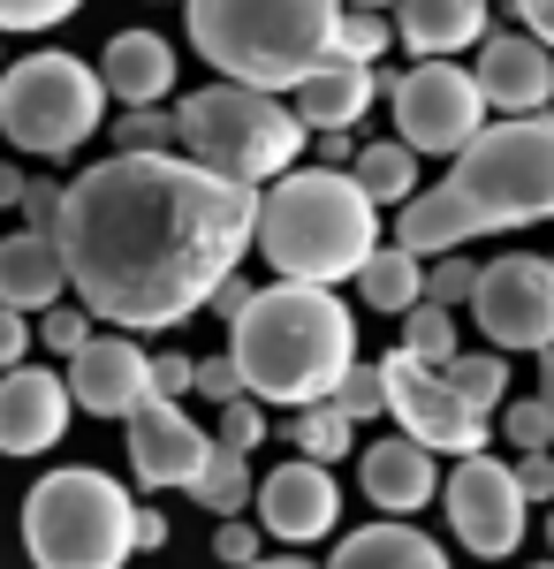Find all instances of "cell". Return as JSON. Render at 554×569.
<instances>
[{
  "label": "cell",
  "instance_id": "38",
  "mask_svg": "<svg viewBox=\"0 0 554 569\" xmlns=\"http://www.w3.org/2000/svg\"><path fill=\"white\" fill-rule=\"evenodd\" d=\"M16 213H23V228L53 236V220H61V182H53V176H23V198H16Z\"/></svg>",
  "mask_w": 554,
  "mask_h": 569
},
{
  "label": "cell",
  "instance_id": "27",
  "mask_svg": "<svg viewBox=\"0 0 554 569\" xmlns=\"http://www.w3.org/2000/svg\"><path fill=\"white\" fill-rule=\"evenodd\" d=\"M289 440H297L304 463H327V471H335L342 456H357V426L342 418L335 402H304L297 418H289Z\"/></svg>",
  "mask_w": 554,
  "mask_h": 569
},
{
  "label": "cell",
  "instance_id": "40",
  "mask_svg": "<svg viewBox=\"0 0 554 569\" xmlns=\"http://www.w3.org/2000/svg\"><path fill=\"white\" fill-rule=\"evenodd\" d=\"M214 555L228 569H251L258 562V531L244 525V517H220V531H214Z\"/></svg>",
  "mask_w": 554,
  "mask_h": 569
},
{
  "label": "cell",
  "instance_id": "1",
  "mask_svg": "<svg viewBox=\"0 0 554 569\" xmlns=\"http://www.w3.org/2000/svg\"><path fill=\"white\" fill-rule=\"evenodd\" d=\"M258 236V190L190 168L182 152H107L61 182L53 243L69 289L99 327L168 335L244 273Z\"/></svg>",
  "mask_w": 554,
  "mask_h": 569
},
{
  "label": "cell",
  "instance_id": "28",
  "mask_svg": "<svg viewBox=\"0 0 554 569\" xmlns=\"http://www.w3.org/2000/svg\"><path fill=\"white\" fill-rule=\"evenodd\" d=\"M441 372H448V388L464 395L471 410H486V418L510 402V357H502V350H471V357L456 350L448 365H441Z\"/></svg>",
  "mask_w": 554,
  "mask_h": 569
},
{
  "label": "cell",
  "instance_id": "32",
  "mask_svg": "<svg viewBox=\"0 0 554 569\" xmlns=\"http://www.w3.org/2000/svg\"><path fill=\"white\" fill-rule=\"evenodd\" d=\"M327 402H335L349 426H373V418L387 410V380H380V365H349V372L335 380V395H327Z\"/></svg>",
  "mask_w": 554,
  "mask_h": 569
},
{
  "label": "cell",
  "instance_id": "19",
  "mask_svg": "<svg viewBox=\"0 0 554 569\" xmlns=\"http://www.w3.org/2000/svg\"><path fill=\"white\" fill-rule=\"evenodd\" d=\"M387 91V69H365V61H319L297 91H289V107H297L304 137L319 130H357L373 107H380Z\"/></svg>",
  "mask_w": 554,
  "mask_h": 569
},
{
  "label": "cell",
  "instance_id": "2",
  "mask_svg": "<svg viewBox=\"0 0 554 569\" xmlns=\"http://www.w3.org/2000/svg\"><path fill=\"white\" fill-rule=\"evenodd\" d=\"M554 220V114H502L448 160V176L395 206V243L410 259L464 251L471 236H510Z\"/></svg>",
  "mask_w": 554,
  "mask_h": 569
},
{
  "label": "cell",
  "instance_id": "11",
  "mask_svg": "<svg viewBox=\"0 0 554 569\" xmlns=\"http://www.w3.org/2000/svg\"><path fill=\"white\" fill-rule=\"evenodd\" d=\"M441 509H448L456 547L478 555V562H510L516 547H524V531H532V501H524L516 471L494 456V448L456 456V471L441 479Z\"/></svg>",
  "mask_w": 554,
  "mask_h": 569
},
{
  "label": "cell",
  "instance_id": "24",
  "mask_svg": "<svg viewBox=\"0 0 554 569\" xmlns=\"http://www.w3.org/2000/svg\"><path fill=\"white\" fill-rule=\"evenodd\" d=\"M349 176H357V190H365L373 206H410V198L426 190V182H418V152H410L403 137H373V144H357Z\"/></svg>",
  "mask_w": 554,
  "mask_h": 569
},
{
  "label": "cell",
  "instance_id": "35",
  "mask_svg": "<svg viewBox=\"0 0 554 569\" xmlns=\"http://www.w3.org/2000/svg\"><path fill=\"white\" fill-rule=\"evenodd\" d=\"M471 281H478V259H464V251H441V259H426V305H441V311L471 305Z\"/></svg>",
  "mask_w": 554,
  "mask_h": 569
},
{
  "label": "cell",
  "instance_id": "48",
  "mask_svg": "<svg viewBox=\"0 0 554 569\" xmlns=\"http://www.w3.org/2000/svg\"><path fill=\"white\" fill-rule=\"evenodd\" d=\"M16 198H23V168H16V160H0V206L16 213Z\"/></svg>",
  "mask_w": 554,
  "mask_h": 569
},
{
  "label": "cell",
  "instance_id": "49",
  "mask_svg": "<svg viewBox=\"0 0 554 569\" xmlns=\"http://www.w3.org/2000/svg\"><path fill=\"white\" fill-rule=\"evenodd\" d=\"M251 569H327V562H311V555H258Z\"/></svg>",
  "mask_w": 554,
  "mask_h": 569
},
{
  "label": "cell",
  "instance_id": "18",
  "mask_svg": "<svg viewBox=\"0 0 554 569\" xmlns=\"http://www.w3.org/2000/svg\"><path fill=\"white\" fill-rule=\"evenodd\" d=\"M357 493L380 517H418L441 493V456H426L418 440H403V433H380L373 448H357Z\"/></svg>",
  "mask_w": 554,
  "mask_h": 569
},
{
  "label": "cell",
  "instance_id": "46",
  "mask_svg": "<svg viewBox=\"0 0 554 569\" xmlns=\"http://www.w3.org/2000/svg\"><path fill=\"white\" fill-rule=\"evenodd\" d=\"M244 305H251V281H244V273H228V281L214 289V305H206V311H220V319H236Z\"/></svg>",
  "mask_w": 554,
  "mask_h": 569
},
{
  "label": "cell",
  "instance_id": "56",
  "mask_svg": "<svg viewBox=\"0 0 554 569\" xmlns=\"http://www.w3.org/2000/svg\"><path fill=\"white\" fill-rule=\"evenodd\" d=\"M175 8H182V0H175Z\"/></svg>",
  "mask_w": 554,
  "mask_h": 569
},
{
  "label": "cell",
  "instance_id": "16",
  "mask_svg": "<svg viewBox=\"0 0 554 569\" xmlns=\"http://www.w3.org/2000/svg\"><path fill=\"white\" fill-rule=\"evenodd\" d=\"M471 84H478V99H486V114H547L554 53L532 39V31H486V39H478Z\"/></svg>",
  "mask_w": 554,
  "mask_h": 569
},
{
  "label": "cell",
  "instance_id": "54",
  "mask_svg": "<svg viewBox=\"0 0 554 569\" xmlns=\"http://www.w3.org/2000/svg\"><path fill=\"white\" fill-rule=\"evenodd\" d=\"M0 69H8V46H0Z\"/></svg>",
  "mask_w": 554,
  "mask_h": 569
},
{
  "label": "cell",
  "instance_id": "8",
  "mask_svg": "<svg viewBox=\"0 0 554 569\" xmlns=\"http://www.w3.org/2000/svg\"><path fill=\"white\" fill-rule=\"evenodd\" d=\"M107 107L115 99L99 84V69L61 46H39L16 69H0V137L23 160H77V144L107 130Z\"/></svg>",
  "mask_w": 554,
  "mask_h": 569
},
{
  "label": "cell",
  "instance_id": "6",
  "mask_svg": "<svg viewBox=\"0 0 554 569\" xmlns=\"http://www.w3.org/2000/svg\"><path fill=\"white\" fill-rule=\"evenodd\" d=\"M304 122L281 91H251V84H198L175 99V152L190 168H206L220 182L266 190L289 168H304Z\"/></svg>",
  "mask_w": 554,
  "mask_h": 569
},
{
  "label": "cell",
  "instance_id": "26",
  "mask_svg": "<svg viewBox=\"0 0 554 569\" xmlns=\"http://www.w3.org/2000/svg\"><path fill=\"white\" fill-rule=\"evenodd\" d=\"M251 493H258L251 456H236V448H220V440H214L206 471L190 479V501H198V509H214V517H244V509H251Z\"/></svg>",
  "mask_w": 554,
  "mask_h": 569
},
{
  "label": "cell",
  "instance_id": "55",
  "mask_svg": "<svg viewBox=\"0 0 554 569\" xmlns=\"http://www.w3.org/2000/svg\"><path fill=\"white\" fill-rule=\"evenodd\" d=\"M547 114H554V91H547Z\"/></svg>",
  "mask_w": 554,
  "mask_h": 569
},
{
  "label": "cell",
  "instance_id": "14",
  "mask_svg": "<svg viewBox=\"0 0 554 569\" xmlns=\"http://www.w3.org/2000/svg\"><path fill=\"white\" fill-rule=\"evenodd\" d=\"M69 402L85 410V418H129V410H145L152 402V357L137 335L122 327H99L85 350L69 357Z\"/></svg>",
  "mask_w": 554,
  "mask_h": 569
},
{
  "label": "cell",
  "instance_id": "43",
  "mask_svg": "<svg viewBox=\"0 0 554 569\" xmlns=\"http://www.w3.org/2000/svg\"><path fill=\"white\" fill-rule=\"evenodd\" d=\"M31 342H39V335H31V319L0 305V372H8V365H23V350H31Z\"/></svg>",
  "mask_w": 554,
  "mask_h": 569
},
{
  "label": "cell",
  "instance_id": "42",
  "mask_svg": "<svg viewBox=\"0 0 554 569\" xmlns=\"http://www.w3.org/2000/svg\"><path fill=\"white\" fill-rule=\"evenodd\" d=\"M510 471H516V486H524V501H554V448H532V456H516Z\"/></svg>",
  "mask_w": 554,
  "mask_h": 569
},
{
  "label": "cell",
  "instance_id": "21",
  "mask_svg": "<svg viewBox=\"0 0 554 569\" xmlns=\"http://www.w3.org/2000/svg\"><path fill=\"white\" fill-rule=\"evenodd\" d=\"M69 297V266H61V243L39 236V228H16V236H0V305L8 311H46Z\"/></svg>",
  "mask_w": 554,
  "mask_h": 569
},
{
  "label": "cell",
  "instance_id": "20",
  "mask_svg": "<svg viewBox=\"0 0 554 569\" xmlns=\"http://www.w3.org/2000/svg\"><path fill=\"white\" fill-rule=\"evenodd\" d=\"M91 69L115 107H168L175 99V46L160 31H115Z\"/></svg>",
  "mask_w": 554,
  "mask_h": 569
},
{
  "label": "cell",
  "instance_id": "7",
  "mask_svg": "<svg viewBox=\"0 0 554 569\" xmlns=\"http://www.w3.org/2000/svg\"><path fill=\"white\" fill-rule=\"evenodd\" d=\"M137 501L115 471H91V463H69V471H46L31 493H23V555L31 569H129L137 555Z\"/></svg>",
  "mask_w": 554,
  "mask_h": 569
},
{
  "label": "cell",
  "instance_id": "9",
  "mask_svg": "<svg viewBox=\"0 0 554 569\" xmlns=\"http://www.w3.org/2000/svg\"><path fill=\"white\" fill-rule=\"evenodd\" d=\"M387 107H395V137L418 160H456L471 137L494 122L464 61H418V69L387 77Z\"/></svg>",
  "mask_w": 554,
  "mask_h": 569
},
{
  "label": "cell",
  "instance_id": "30",
  "mask_svg": "<svg viewBox=\"0 0 554 569\" xmlns=\"http://www.w3.org/2000/svg\"><path fill=\"white\" fill-rule=\"evenodd\" d=\"M395 350L418 357V365H448V357H456V311L410 305V311H403V342H395Z\"/></svg>",
  "mask_w": 554,
  "mask_h": 569
},
{
  "label": "cell",
  "instance_id": "51",
  "mask_svg": "<svg viewBox=\"0 0 554 569\" xmlns=\"http://www.w3.org/2000/svg\"><path fill=\"white\" fill-rule=\"evenodd\" d=\"M342 8H380V16H387V8H395V0H342Z\"/></svg>",
  "mask_w": 554,
  "mask_h": 569
},
{
  "label": "cell",
  "instance_id": "53",
  "mask_svg": "<svg viewBox=\"0 0 554 569\" xmlns=\"http://www.w3.org/2000/svg\"><path fill=\"white\" fill-rule=\"evenodd\" d=\"M524 569H554V555H547V562H524Z\"/></svg>",
  "mask_w": 554,
  "mask_h": 569
},
{
  "label": "cell",
  "instance_id": "13",
  "mask_svg": "<svg viewBox=\"0 0 554 569\" xmlns=\"http://www.w3.org/2000/svg\"><path fill=\"white\" fill-rule=\"evenodd\" d=\"M129 471H137V486L145 493H190V479L206 471V456H214V433L182 410V402H168V395H152L145 410H129Z\"/></svg>",
  "mask_w": 554,
  "mask_h": 569
},
{
  "label": "cell",
  "instance_id": "39",
  "mask_svg": "<svg viewBox=\"0 0 554 569\" xmlns=\"http://www.w3.org/2000/svg\"><path fill=\"white\" fill-rule=\"evenodd\" d=\"M190 395H206V402H236V395H244V372H236V365H228V350L220 357H198V380H190Z\"/></svg>",
  "mask_w": 554,
  "mask_h": 569
},
{
  "label": "cell",
  "instance_id": "12",
  "mask_svg": "<svg viewBox=\"0 0 554 569\" xmlns=\"http://www.w3.org/2000/svg\"><path fill=\"white\" fill-rule=\"evenodd\" d=\"M380 380H387V418L403 426V440H418L426 456H478V448L494 440V418L471 410L464 395L448 388L441 365H418V357L387 350Z\"/></svg>",
  "mask_w": 554,
  "mask_h": 569
},
{
  "label": "cell",
  "instance_id": "3",
  "mask_svg": "<svg viewBox=\"0 0 554 569\" xmlns=\"http://www.w3.org/2000/svg\"><path fill=\"white\" fill-rule=\"evenodd\" d=\"M228 365L244 372V395L266 410L327 402L335 380L357 365V311L311 281H266L228 319Z\"/></svg>",
  "mask_w": 554,
  "mask_h": 569
},
{
  "label": "cell",
  "instance_id": "15",
  "mask_svg": "<svg viewBox=\"0 0 554 569\" xmlns=\"http://www.w3.org/2000/svg\"><path fill=\"white\" fill-rule=\"evenodd\" d=\"M258 531L266 539H281V547H311V539H327V531L342 525V486L327 463H304V456H289V463H274L266 479H258Z\"/></svg>",
  "mask_w": 554,
  "mask_h": 569
},
{
  "label": "cell",
  "instance_id": "47",
  "mask_svg": "<svg viewBox=\"0 0 554 569\" xmlns=\"http://www.w3.org/2000/svg\"><path fill=\"white\" fill-rule=\"evenodd\" d=\"M349 160H357L349 130H319V168H349Z\"/></svg>",
  "mask_w": 554,
  "mask_h": 569
},
{
  "label": "cell",
  "instance_id": "25",
  "mask_svg": "<svg viewBox=\"0 0 554 569\" xmlns=\"http://www.w3.org/2000/svg\"><path fill=\"white\" fill-rule=\"evenodd\" d=\"M357 297L373 311H395L403 319L410 305H426V259H410L403 243H380L373 259L357 266Z\"/></svg>",
  "mask_w": 554,
  "mask_h": 569
},
{
  "label": "cell",
  "instance_id": "41",
  "mask_svg": "<svg viewBox=\"0 0 554 569\" xmlns=\"http://www.w3.org/2000/svg\"><path fill=\"white\" fill-rule=\"evenodd\" d=\"M190 380H198V357H182V350H160V357H152V395L182 402V395H190Z\"/></svg>",
  "mask_w": 554,
  "mask_h": 569
},
{
  "label": "cell",
  "instance_id": "45",
  "mask_svg": "<svg viewBox=\"0 0 554 569\" xmlns=\"http://www.w3.org/2000/svg\"><path fill=\"white\" fill-rule=\"evenodd\" d=\"M129 539H137V555H160V547H168V517H160V509H137Z\"/></svg>",
  "mask_w": 554,
  "mask_h": 569
},
{
  "label": "cell",
  "instance_id": "17",
  "mask_svg": "<svg viewBox=\"0 0 554 569\" xmlns=\"http://www.w3.org/2000/svg\"><path fill=\"white\" fill-rule=\"evenodd\" d=\"M69 380L46 365H8L0 372V456H46L69 433Z\"/></svg>",
  "mask_w": 554,
  "mask_h": 569
},
{
  "label": "cell",
  "instance_id": "31",
  "mask_svg": "<svg viewBox=\"0 0 554 569\" xmlns=\"http://www.w3.org/2000/svg\"><path fill=\"white\" fill-rule=\"evenodd\" d=\"M494 418H502V440H510L516 456L554 448V402H540V395H516V402H502Z\"/></svg>",
  "mask_w": 554,
  "mask_h": 569
},
{
  "label": "cell",
  "instance_id": "10",
  "mask_svg": "<svg viewBox=\"0 0 554 569\" xmlns=\"http://www.w3.org/2000/svg\"><path fill=\"white\" fill-rule=\"evenodd\" d=\"M471 327L486 335V350H554V259L540 251H502L478 266L471 281Z\"/></svg>",
  "mask_w": 554,
  "mask_h": 569
},
{
  "label": "cell",
  "instance_id": "23",
  "mask_svg": "<svg viewBox=\"0 0 554 569\" xmlns=\"http://www.w3.org/2000/svg\"><path fill=\"white\" fill-rule=\"evenodd\" d=\"M327 569H448V555H441V539H426L418 525L380 517V525L349 531L335 555H327Z\"/></svg>",
  "mask_w": 554,
  "mask_h": 569
},
{
  "label": "cell",
  "instance_id": "22",
  "mask_svg": "<svg viewBox=\"0 0 554 569\" xmlns=\"http://www.w3.org/2000/svg\"><path fill=\"white\" fill-rule=\"evenodd\" d=\"M387 23L418 61H456L464 46L486 39V0H395Z\"/></svg>",
  "mask_w": 554,
  "mask_h": 569
},
{
  "label": "cell",
  "instance_id": "52",
  "mask_svg": "<svg viewBox=\"0 0 554 569\" xmlns=\"http://www.w3.org/2000/svg\"><path fill=\"white\" fill-rule=\"evenodd\" d=\"M547 547H554V509H547Z\"/></svg>",
  "mask_w": 554,
  "mask_h": 569
},
{
  "label": "cell",
  "instance_id": "5",
  "mask_svg": "<svg viewBox=\"0 0 554 569\" xmlns=\"http://www.w3.org/2000/svg\"><path fill=\"white\" fill-rule=\"evenodd\" d=\"M342 0H182V31L220 84L289 91L335 61Z\"/></svg>",
  "mask_w": 554,
  "mask_h": 569
},
{
  "label": "cell",
  "instance_id": "37",
  "mask_svg": "<svg viewBox=\"0 0 554 569\" xmlns=\"http://www.w3.org/2000/svg\"><path fill=\"white\" fill-rule=\"evenodd\" d=\"M220 448H236V456H251L258 440H266V402H251V395H236V402H220Z\"/></svg>",
  "mask_w": 554,
  "mask_h": 569
},
{
  "label": "cell",
  "instance_id": "33",
  "mask_svg": "<svg viewBox=\"0 0 554 569\" xmlns=\"http://www.w3.org/2000/svg\"><path fill=\"white\" fill-rule=\"evenodd\" d=\"M115 152H175V107H122Z\"/></svg>",
  "mask_w": 554,
  "mask_h": 569
},
{
  "label": "cell",
  "instance_id": "29",
  "mask_svg": "<svg viewBox=\"0 0 554 569\" xmlns=\"http://www.w3.org/2000/svg\"><path fill=\"white\" fill-rule=\"evenodd\" d=\"M387 46H395V23H387L380 8H342V16H335V61H365V69H380Z\"/></svg>",
  "mask_w": 554,
  "mask_h": 569
},
{
  "label": "cell",
  "instance_id": "44",
  "mask_svg": "<svg viewBox=\"0 0 554 569\" xmlns=\"http://www.w3.org/2000/svg\"><path fill=\"white\" fill-rule=\"evenodd\" d=\"M510 8H516V23H524V31L554 53V0H510Z\"/></svg>",
  "mask_w": 554,
  "mask_h": 569
},
{
  "label": "cell",
  "instance_id": "4",
  "mask_svg": "<svg viewBox=\"0 0 554 569\" xmlns=\"http://www.w3.org/2000/svg\"><path fill=\"white\" fill-rule=\"evenodd\" d=\"M258 251L274 281H311L342 289L357 266L380 251V206L357 190L349 168H289L281 182L258 190Z\"/></svg>",
  "mask_w": 554,
  "mask_h": 569
},
{
  "label": "cell",
  "instance_id": "50",
  "mask_svg": "<svg viewBox=\"0 0 554 569\" xmlns=\"http://www.w3.org/2000/svg\"><path fill=\"white\" fill-rule=\"evenodd\" d=\"M540 402H554V350H540Z\"/></svg>",
  "mask_w": 554,
  "mask_h": 569
},
{
  "label": "cell",
  "instance_id": "36",
  "mask_svg": "<svg viewBox=\"0 0 554 569\" xmlns=\"http://www.w3.org/2000/svg\"><path fill=\"white\" fill-rule=\"evenodd\" d=\"M85 0H0V39H31V31H53L69 23Z\"/></svg>",
  "mask_w": 554,
  "mask_h": 569
},
{
  "label": "cell",
  "instance_id": "34",
  "mask_svg": "<svg viewBox=\"0 0 554 569\" xmlns=\"http://www.w3.org/2000/svg\"><path fill=\"white\" fill-rule=\"evenodd\" d=\"M31 335H39V342H46V350H53V357H77V350H85V342H91V335H99V319H91L85 305H46V311H39V327H31Z\"/></svg>",
  "mask_w": 554,
  "mask_h": 569
}]
</instances>
